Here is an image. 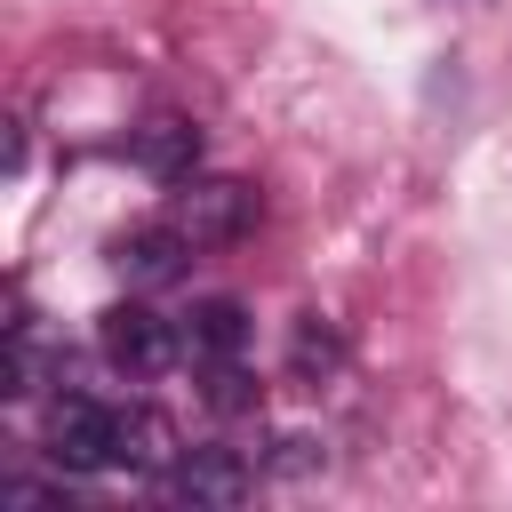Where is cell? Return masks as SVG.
Listing matches in <instances>:
<instances>
[{"mask_svg": "<svg viewBox=\"0 0 512 512\" xmlns=\"http://www.w3.org/2000/svg\"><path fill=\"white\" fill-rule=\"evenodd\" d=\"M96 352L120 368V376H168L184 360V320H160L152 304H104L96 312Z\"/></svg>", "mask_w": 512, "mask_h": 512, "instance_id": "cell-1", "label": "cell"}, {"mask_svg": "<svg viewBox=\"0 0 512 512\" xmlns=\"http://www.w3.org/2000/svg\"><path fill=\"white\" fill-rule=\"evenodd\" d=\"M168 224L192 232V248H224L256 224V192L240 176H184L176 200H168Z\"/></svg>", "mask_w": 512, "mask_h": 512, "instance_id": "cell-2", "label": "cell"}, {"mask_svg": "<svg viewBox=\"0 0 512 512\" xmlns=\"http://www.w3.org/2000/svg\"><path fill=\"white\" fill-rule=\"evenodd\" d=\"M112 432H120V408H104L88 392H64L48 408V456L64 472H112Z\"/></svg>", "mask_w": 512, "mask_h": 512, "instance_id": "cell-3", "label": "cell"}, {"mask_svg": "<svg viewBox=\"0 0 512 512\" xmlns=\"http://www.w3.org/2000/svg\"><path fill=\"white\" fill-rule=\"evenodd\" d=\"M248 488H256V472H248L232 448H176V456H168V496H176V504L232 512V504H248Z\"/></svg>", "mask_w": 512, "mask_h": 512, "instance_id": "cell-4", "label": "cell"}, {"mask_svg": "<svg viewBox=\"0 0 512 512\" xmlns=\"http://www.w3.org/2000/svg\"><path fill=\"white\" fill-rule=\"evenodd\" d=\"M112 264H120L128 288H168V280H184V264H192V232L144 224V232H128V240H112Z\"/></svg>", "mask_w": 512, "mask_h": 512, "instance_id": "cell-5", "label": "cell"}, {"mask_svg": "<svg viewBox=\"0 0 512 512\" xmlns=\"http://www.w3.org/2000/svg\"><path fill=\"white\" fill-rule=\"evenodd\" d=\"M128 160H136L152 184H184V176L200 168V128H192V120H144V128L128 136Z\"/></svg>", "mask_w": 512, "mask_h": 512, "instance_id": "cell-6", "label": "cell"}, {"mask_svg": "<svg viewBox=\"0 0 512 512\" xmlns=\"http://www.w3.org/2000/svg\"><path fill=\"white\" fill-rule=\"evenodd\" d=\"M248 352V312L232 304V296H200L192 312H184V360H240Z\"/></svg>", "mask_w": 512, "mask_h": 512, "instance_id": "cell-7", "label": "cell"}, {"mask_svg": "<svg viewBox=\"0 0 512 512\" xmlns=\"http://www.w3.org/2000/svg\"><path fill=\"white\" fill-rule=\"evenodd\" d=\"M176 448H168V424L152 408H120V432H112V472H160Z\"/></svg>", "mask_w": 512, "mask_h": 512, "instance_id": "cell-8", "label": "cell"}, {"mask_svg": "<svg viewBox=\"0 0 512 512\" xmlns=\"http://www.w3.org/2000/svg\"><path fill=\"white\" fill-rule=\"evenodd\" d=\"M208 408H256V384H248V368L240 360H208Z\"/></svg>", "mask_w": 512, "mask_h": 512, "instance_id": "cell-9", "label": "cell"}, {"mask_svg": "<svg viewBox=\"0 0 512 512\" xmlns=\"http://www.w3.org/2000/svg\"><path fill=\"white\" fill-rule=\"evenodd\" d=\"M312 360H320V368L336 360V336H328L320 320H304V328H296V368H312Z\"/></svg>", "mask_w": 512, "mask_h": 512, "instance_id": "cell-10", "label": "cell"}, {"mask_svg": "<svg viewBox=\"0 0 512 512\" xmlns=\"http://www.w3.org/2000/svg\"><path fill=\"white\" fill-rule=\"evenodd\" d=\"M272 464H280V472H312V464H320V440H312V432H288Z\"/></svg>", "mask_w": 512, "mask_h": 512, "instance_id": "cell-11", "label": "cell"}]
</instances>
